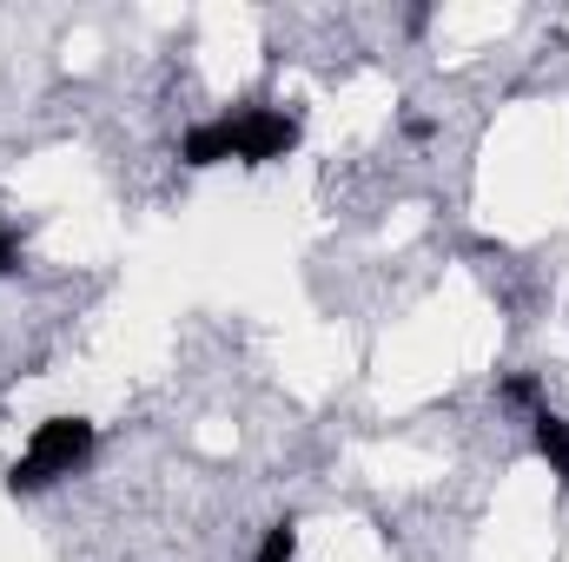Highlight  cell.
I'll use <instances>...</instances> for the list:
<instances>
[{"label": "cell", "instance_id": "2", "mask_svg": "<svg viewBox=\"0 0 569 562\" xmlns=\"http://www.w3.org/2000/svg\"><path fill=\"white\" fill-rule=\"evenodd\" d=\"M226 133H232L239 165H272L298 145V120L279 113V107H239V113H226Z\"/></svg>", "mask_w": 569, "mask_h": 562}, {"label": "cell", "instance_id": "3", "mask_svg": "<svg viewBox=\"0 0 569 562\" xmlns=\"http://www.w3.org/2000/svg\"><path fill=\"white\" fill-rule=\"evenodd\" d=\"M530 443H537V456L550 463V476H563L569 483V418L537 411V418H530Z\"/></svg>", "mask_w": 569, "mask_h": 562}, {"label": "cell", "instance_id": "1", "mask_svg": "<svg viewBox=\"0 0 569 562\" xmlns=\"http://www.w3.org/2000/svg\"><path fill=\"white\" fill-rule=\"evenodd\" d=\"M87 456H93V423H87V418H47V423H33V436H27L20 463L7 470V490H13V496L47 490V483L73 476Z\"/></svg>", "mask_w": 569, "mask_h": 562}, {"label": "cell", "instance_id": "7", "mask_svg": "<svg viewBox=\"0 0 569 562\" xmlns=\"http://www.w3.org/2000/svg\"><path fill=\"white\" fill-rule=\"evenodd\" d=\"M20 265V239H13V225L0 219V272H13Z\"/></svg>", "mask_w": 569, "mask_h": 562}, {"label": "cell", "instance_id": "5", "mask_svg": "<svg viewBox=\"0 0 569 562\" xmlns=\"http://www.w3.org/2000/svg\"><path fill=\"white\" fill-rule=\"evenodd\" d=\"M291 556H298V523L284 516V523L266 530V543H259V556H252V562H291Z\"/></svg>", "mask_w": 569, "mask_h": 562}, {"label": "cell", "instance_id": "6", "mask_svg": "<svg viewBox=\"0 0 569 562\" xmlns=\"http://www.w3.org/2000/svg\"><path fill=\"white\" fill-rule=\"evenodd\" d=\"M497 398H503V404H517V411H543V384H537L530 371H510Z\"/></svg>", "mask_w": 569, "mask_h": 562}, {"label": "cell", "instance_id": "4", "mask_svg": "<svg viewBox=\"0 0 569 562\" xmlns=\"http://www.w3.org/2000/svg\"><path fill=\"white\" fill-rule=\"evenodd\" d=\"M179 159H186V165H219V159H232V133H226V120L192 127V133L179 140Z\"/></svg>", "mask_w": 569, "mask_h": 562}]
</instances>
